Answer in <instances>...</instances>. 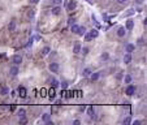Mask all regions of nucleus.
<instances>
[{
    "mask_svg": "<svg viewBox=\"0 0 147 125\" xmlns=\"http://www.w3.org/2000/svg\"><path fill=\"white\" fill-rule=\"evenodd\" d=\"M125 35H126V29H125L124 26H120V28L117 29V37H120V38H124Z\"/></svg>",
    "mask_w": 147,
    "mask_h": 125,
    "instance_id": "nucleus-5",
    "label": "nucleus"
},
{
    "mask_svg": "<svg viewBox=\"0 0 147 125\" xmlns=\"http://www.w3.org/2000/svg\"><path fill=\"white\" fill-rule=\"evenodd\" d=\"M68 85H69V83H68L67 81H64V82H62V85H61V86L64 87V89H67V87H68Z\"/></svg>",
    "mask_w": 147,
    "mask_h": 125,
    "instance_id": "nucleus-35",
    "label": "nucleus"
},
{
    "mask_svg": "<svg viewBox=\"0 0 147 125\" xmlns=\"http://www.w3.org/2000/svg\"><path fill=\"white\" fill-rule=\"evenodd\" d=\"M85 33H86V28H85V26H79V28H78V31H77L78 35L82 37V35H85Z\"/></svg>",
    "mask_w": 147,
    "mask_h": 125,
    "instance_id": "nucleus-21",
    "label": "nucleus"
},
{
    "mask_svg": "<svg viewBox=\"0 0 147 125\" xmlns=\"http://www.w3.org/2000/svg\"><path fill=\"white\" fill-rule=\"evenodd\" d=\"M65 8H67L68 12L74 11L77 8V2H76V0H68V2L65 3Z\"/></svg>",
    "mask_w": 147,
    "mask_h": 125,
    "instance_id": "nucleus-2",
    "label": "nucleus"
},
{
    "mask_svg": "<svg viewBox=\"0 0 147 125\" xmlns=\"http://www.w3.org/2000/svg\"><path fill=\"white\" fill-rule=\"evenodd\" d=\"M130 62H132V53L128 52L124 56V64H130Z\"/></svg>",
    "mask_w": 147,
    "mask_h": 125,
    "instance_id": "nucleus-12",
    "label": "nucleus"
},
{
    "mask_svg": "<svg viewBox=\"0 0 147 125\" xmlns=\"http://www.w3.org/2000/svg\"><path fill=\"white\" fill-rule=\"evenodd\" d=\"M50 52H51V47H48V46H47V47H44L43 50H42V55H43V56H47Z\"/></svg>",
    "mask_w": 147,
    "mask_h": 125,
    "instance_id": "nucleus-24",
    "label": "nucleus"
},
{
    "mask_svg": "<svg viewBox=\"0 0 147 125\" xmlns=\"http://www.w3.org/2000/svg\"><path fill=\"white\" fill-rule=\"evenodd\" d=\"M18 72H20V70H18V67H17V65H13V67L9 69V74H11L12 77H16V76L18 74Z\"/></svg>",
    "mask_w": 147,
    "mask_h": 125,
    "instance_id": "nucleus-8",
    "label": "nucleus"
},
{
    "mask_svg": "<svg viewBox=\"0 0 147 125\" xmlns=\"http://www.w3.org/2000/svg\"><path fill=\"white\" fill-rule=\"evenodd\" d=\"M55 95H56V90H55V87H51V89L48 90V96H50V99H51V100L55 99Z\"/></svg>",
    "mask_w": 147,
    "mask_h": 125,
    "instance_id": "nucleus-18",
    "label": "nucleus"
},
{
    "mask_svg": "<svg viewBox=\"0 0 147 125\" xmlns=\"http://www.w3.org/2000/svg\"><path fill=\"white\" fill-rule=\"evenodd\" d=\"M132 79H133V77L130 74H126V76H125V78H124V82L129 85V83H132Z\"/></svg>",
    "mask_w": 147,
    "mask_h": 125,
    "instance_id": "nucleus-25",
    "label": "nucleus"
},
{
    "mask_svg": "<svg viewBox=\"0 0 147 125\" xmlns=\"http://www.w3.org/2000/svg\"><path fill=\"white\" fill-rule=\"evenodd\" d=\"M18 94H20L21 98H26V89L24 86H20L18 87Z\"/></svg>",
    "mask_w": 147,
    "mask_h": 125,
    "instance_id": "nucleus-11",
    "label": "nucleus"
},
{
    "mask_svg": "<svg viewBox=\"0 0 147 125\" xmlns=\"http://www.w3.org/2000/svg\"><path fill=\"white\" fill-rule=\"evenodd\" d=\"M13 62H14V65H20L21 62H22V56L21 55H14L13 56Z\"/></svg>",
    "mask_w": 147,
    "mask_h": 125,
    "instance_id": "nucleus-7",
    "label": "nucleus"
},
{
    "mask_svg": "<svg viewBox=\"0 0 147 125\" xmlns=\"http://www.w3.org/2000/svg\"><path fill=\"white\" fill-rule=\"evenodd\" d=\"M73 124H74V125H79V124H81V121H79V120H74V121H73Z\"/></svg>",
    "mask_w": 147,
    "mask_h": 125,
    "instance_id": "nucleus-40",
    "label": "nucleus"
},
{
    "mask_svg": "<svg viewBox=\"0 0 147 125\" xmlns=\"http://www.w3.org/2000/svg\"><path fill=\"white\" fill-rule=\"evenodd\" d=\"M139 124H142L141 120H135V121H133V125H139Z\"/></svg>",
    "mask_w": 147,
    "mask_h": 125,
    "instance_id": "nucleus-37",
    "label": "nucleus"
},
{
    "mask_svg": "<svg viewBox=\"0 0 147 125\" xmlns=\"http://www.w3.org/2000/svg\"><path fill=\"white\" fill-rule=\"evenodd\" d=\"M130 122H132V117H130V116H128V117L124 119V124H125V125H129Z\"/></svg>",
    "mask_w": 147,
    "mask_h": 125,
    "instance_id": "nucleus-29",
    "label": "nucleus"
},
{
    "mask_svg": "<svg viewBox=\"0 0 147 125\" xmlns=\"http://www.w3.org/2000/svg\"><path fill=\"white\" fill-rule=\"evenodd\" d=\"M50 117H51V115L48 112H44L43 115H42V120H43L44 122H48L50 121Z\"/></svg>",
    "mask_w": 147,
    "mask_h": 125,
    "instance_id": "nucleus-20",
    "label": "nucleus"
},
{
    "mask_svg": "<svg viewBox=\"0 0 147 125\" xmlns=\"http://www.w3.org/2000/svg\"><path fill=\"white\" fill-rule=\"evenodd\" d=\"M133 28H134V21L133 20H128L126 25H125V29L126 30H133Z\"/></svg>",
    "mask_w": 147,
    "mask_h": 125,
    "instance_id": "nucleus-10",
    "label": "nucleus"
},
{
    "mask_svg": "<svg viewBox=\"0 0 147 125\" xmlns=\"http://www.w3.org/2000/svg\"><path fill=\"white\" fill-rule=\"evenodd\" d=\"M61 13V8H60V5H55L53 8H52V14L53 16H59Z\"/></svg>",
    "mask_w": 147,
    "mask_h": 125,
    "instance_id": "nucleus-13",
    "label": "nucleus"
},
{
    "mask_svg": "<svg viewBox=\"0 0 147 125\" xmlns=\"http://www.w3.org/2000/svg\"><path fill=\"white\" fill-rule=\"evenodd\" d=\"M99 77H100L99 72H95V73H91V74H90V78H91V81H96V79H99Z\"/></svg>",
    "mask_w": 147,
    "mask_h": 125,
    "instance_id": "nucleus-22",
    "label": "nucleus"
},
{
    "mask_svg": "<svg viewBox=\"0 0 147 125\" xmlns=\"http://www.w3.org/2000/svg\"><path fill=\"white\" fill-rule=\"evenodd\" d=\"M81 52H82L83 55H87V53H89V48H87V47H85V48H81Z\"/></svg>",
    "mask_w": 147,
    "mask_h": 125,
    "instance_id": "nucleus-33",
    "label": "nucleus"
},
{
    "mask_svg": "<svg viewBox=\"0 0 147 125\" xmlns=\"http://www.w3.org/2000/svg\"><path fill=\"white\" fill-rule=\"evenodd\" d=\"M125 94H126V95H129V96L134 95V94H135V86H134V85H130V83H129V85H128V87L125 89Z\"/></svg>",
    "mask_w": 147,
    "mask_h": 125,
    "instance_id": "nucleus-3",
    "label": "nucleus"
},
{
    "mask_svg": "<svg viewBox=\"0 0 147 125\" xmlns=\"http://www.w3.org/2000/svg\"><path fill=\"white\" fill-rule=\"evenodd\" d=\"M51 2H52V4H53V5H60L62 0H51Z\"/></svg>",
    "mask_w": 147,
    "mask_h": 125,
    "instance_id": "nucleus-32",
    "label": "nucleus"
},
{
    "mask_svg": "<svg viewBox=\"0 0 147 125\" xmlns=\"http://www.w3.org/2000/svg\"><path fill=\"white\" fill-rule=\"evenodd\" d=\"M81 43H79V42H76V43H74V46H73V53H79L81 52Z\"/></svg>",
    "mask_w": 147,
    "mask_h": 125,
    "instance_id": "nucleus-9",
    "label": "nucleus"
},
{
    "mask_svg": "<svg viewBox=\"0 0 147 125\" xmlns=\"http://www.w3.org/2000/svg\"><path fill=\"white\" fill-rule=\"evenodd\" d=\"M48 82H51L52 87H56V86H59V81H57L56 78H53V77H48Z\"/></svg>",
    "mask_w": 147,
    "mask_h": 125,
    "instance_id": "nucleus-15",
    "label": "nucleus"
},
{
    "mask_svg": "<svg viewBox=\"0 0 147 125\" xmlns=\"http://www.w3.org/2000/svg\"><path fill=\"white\" fill-rule=\"evenodd\" d=\"M20 119V124H27V117L26 116H22V117H18Z\"/></svg>",
    "mask_w": 147,
    "mask_h": 125,
    "instance_id": "nucleus-27",
    "label": "nucleus"
},
{
    "mask_svg": "<svg viewBox=\"0 0 147 125\" xmlns=\"http://www.w3.org/2000/svg\"><path fill=\"white\" fill-rule=\"evenodd\" d=\"M17 117H22V116H26V110L25 108H20L17 112H16Z\"/></svg>",
    "mask_w": 147,
    "mask_h": 125,
    "instance_id": "nucleus-16",
    "label": "nucleus"
},
{
    "mask_svg": "<svg viewBox=\"0 0 147 125\" xmlns=\"http://www.w3.org/2000/svg\"><path fill=\"white\" fill-rule=\"evenodd\" d=\"M4 56H5V53H2V55H0V59H3Z\"/></svg>",
    "mask_w": 147,
    "mask_h": 125,
    "instance_id": "nucleus-43",
    "label": "nucleus"
},
{
    "mask_svg": "<svg viewBox=\"0 0 147 125\" xmlns=\"http://www.w3.org/2000/svg\"><path fill=\"white\" fill-rule=\"evenodd\" d=\"M91 73H93V70H91L90 68H85V69L82 70V76H83V77H90Z\"/></svg>",
    "mask_w": 147,
    "mask_h": 125,
    "instance_id": "nucleus-17",
    "label": "nucleus"
},
{
    "mask_svg": "<svg viewBox=\"0 0 147 125\" xmlns=\"http://www.w3.org/2000/svg\"><path fill=\"white\" fill-rule=\"evenodd\" d=\"M40 95L42 96H46L47 94H46V89H42V91H40Z\"/></svg>",
    "mask_w": 147,
    "mask_h": 125,
    "instance_id": "nucleus-36",
    "label": "nucleus"
},
{
    "mask_svg": "<svg viewBox=\"0 0 147 125\" xmlns=\"http://www.w3.org/2000/svg\"><path fill=\"white\" fill-rule=\"evenodd\" d=\"M125 48H126V52H129V53H130V52H133V51L135 50V46H134V44H132V43H128Z\"/></svg>",
    "mask_w": 147,
    "mask_h": 125,
    "instance_id": "nucleus-19",
    "label": "nucleus"
},
{
    "mask_svg": "<svg viewBox=\"0 0 147 125\" xmlns=\"http://www.w3.org/2000/svg\"><path fill=\"white\" fill-rule=\"evenodd\" d=\"M87 115H89L91 119L96 120V116H95V112H94V107H89V108H87Z\"/></svg>",
    "mask_w": 147,
    "mask_h": 125,
    "instance_id": "nucleus-14",
    "label": "nucleus"
},
{
    "mask_svg": "<svg viewBox=\"0 0 147 125\" xmlns=\"http://www.w3.org/2000/svg\"><path fill=\"white\" fill-rule=\"evenodd\" d=\"M16 26H17L16 20H11V22H9V25H8V30H9L11 33H13V31L16 30Z\"/></svg>",
    "mask_w": 147,
    "mask_h": 125,
    "instance_id": "nucleus-6",
    "label": "nucleus"
},
{
    "mask_svg": "<svg viewBox=\"0 0 147 125\" xmlns=\"http://www.w3.org/2000/svg\"><path fill=\"white\" fill-rule=\"evenodd\" d=\"M48 68H50V70H51L52 73H57L59 69H60V65L57 64V62H51V64L48 65Z\"/></svg>",
    "mask_w": 147,
    "mask_h": 125,
    "instance_id": "nucleus-4",
    "label": "nucleus"
},
{
    "mask_svg": "<svg viewBox=\"0 0 147 125\" xmlns=\"http://www.w3.org/2000/svg\"><path fill=\"white\" fill-rule=\"evenodd\" d=\"M33 39H34V40H36V42H38V40H40V39H42V38H40V35H35V37H34V38H33Z\"/></svg>",
    "mask_w": 147,
    "mask_h": 125,
    "instance_id": "nucleus-38",
    "label": "nucleus"
},
{
    "mask_svg": "<svg viewBox=\"0 0 147 125\" xmlns=\"http://www.w3.org/2000/svg\"><path fill=\"white\" fill-rule=\"evenodd\" d=\"M78 28H79V26H78L77 24H73V25H72V28H70V31H72L73 34H77V31H78Z\"/></svg>",
    "mask_w": 147,
    "mask_h": 125,
    "instance_id": "nucleus-26",
    "label": "nucleus"
},
{
    "mask_svg": "<svg viewBox=\"0 0 147 125\" xmlns=\"http://www.w3.org/2000/svg\"><path fill=\"white\" fill-rule=\"evenodd\" d=\"M134 13H135V11H134V9H133V8H130V9H129V11H128V12H126V13H125V14H124V16H125V17H128V16H133V14H134Z\"/></svg>",
    "mask_w": 147,
    "mask_h": 125,
    "instance_id": "nucleus-28",
    "label": "nucleus"
},
{
    "mask_svg": "<svg viewBox=\"0 0 147 125\" xmlns=\"http://www.w3.org/2000/svg\"><path fill=\"white\" fill-rule=\"evenodd\" d=\"M143 2H144V0H135V3H137V4H142Z\"/></svg>",
    "mask_w": 147,
    "mask_h": 125,
    "instance_id": "nucleus-42",
    "label": "nucleus"
},
{
    "mask_svg": "<svg viewBox=\"0 0 147 125\" xmlns=\"http://www.w3.org/2000/svg\"><path fill=\"white\" fill-rule=\"evenodd\" d=\"M102 59H103V60H108V59H109V55H108L107 52H103V53H102Z\"/></svg>",
    "mask_w": 147,
    "mask_h": 125,
    "instance_id": "nucleus-30",
    "label": "nucleus"
},
{
    "mask_svg": "<svg viewBox=\"0 0 147 125\" xmlns=\"http://www.w3.org/2000/svg\"><path fill=\"white\" fill-rule=\"evenodd\" d=\"M138 44H139V46H143V44H144V39H143V38H142V39H138Z\"/></svg>",
    "mask_w": 147,
    "mask_h": 125,
    "instance_id": "nucleus-34",
    "label": "nucleus"
},
{
    "mask_svg": "<svg viewBox=\"0 0 147 125\" xmlns=\"http://www.w3.org/2000/svg\"><path fill=\"white\" fill-rule=\"evenodd\" d=\"M30 3H31V4H38L39 0H30Z\"/></svg>",
    "mask_w": 147,
    "mask_h": 125,
    "instance_id": "nucleus-39",
    "label": "nucleus"
},
{
    "mask_svg": "<svg viewBox=\"0 0 147 125\" xmlns=\"http://www.w3.org/2000/svg\"><path fill=\"white\" fill-rule=\"evenodd\" d=\"M0 94H2V95H8V94H9V87L3 86V87H2V90H0Z\"/></svg>",
    "mask_w": 147,
    "mask_h": 125,
    "instance_id": "nucleus-23",
    "label": "nucleus"
},
{
    "mask_svg": "<svg viewBox=\"0 0 147 125\" xmlns=\"http://www.w3.org/2000/svg\"><path fill=\"white\" fill-rule=\"evenodd\" d=\"M74 21H76V18H74V17L68 18V25H73V24H74Z\"/></svg>",
    "mask_w": 147,
    "mask_h": 125,
    "instance_id": "nucleus-31",
    "label": "nucleus"
},
{
    "mask_svg": "<svg viewBox=\"0 0 147 125\" xmlns=\"http://www.w3.org/2000/svg\"><path fill=\"white\" fill-rule=\"evenodd\" d=\"M98 35H99V31H98L96 29H93V30H90L87 34H85V39H86L87 42H90V40L98 38Z\"/></svg>",
    "mask_w": 147,
    "mask_h": 125,
    "instance_id": "nucleus-1",
    "label": "nucleus"
},
{
    "mask_svg": "<svg viewBox=\"0 0 147 125\" xmlns=\"http://www.w3.org/2000/svg\"><path fill=\"white\" fill-rule=\"evenodd\" d=\"M117 2H118L120 4H124V3H126V2H128V0H117Z\"/></svg>",
    "mask_w": 147,
    "mask_h": 125,
    "instance_id": "nucleus-41",
    "label": "nucleus"
}]
</instances>
